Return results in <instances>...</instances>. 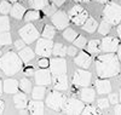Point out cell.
<instances>
[{"instance_id": "f907efd6", "label": "cell", "mask_w": 121, "mask_h": 115, "mask_svg": "<svg viewBox=\"0 0 121 115\" xmlns=\"http://www.w3.org/2000/svg\"><path fill=\"white\" fill-rule=\"evenodd\" d=\"M3 90H4V85L1 84V79H0V96H1V93H3Z\"/></svg>"}, {"instance_id": "9f6ffc18", "label": "cell", "mask_w": 121, "mask_h": 115, "mask_svg": "<svg viewBox=\"0 0 121 115\" xmlns=\"http://www.w3.org/2000/svg\"><path fill=\"white\" fill-rule=\"evenodd\" d=\"M0 57H1V51H0Z\"/></svg>"}, {"instance_id": "f6af8a7d", "label": "cell", "mask_w": 121, "mask_h": 115, "mask_svg": "<svg viewBox=\"0 0 121 115\" xmlns=\"http://www.w3.org/2000/svg\"><path fill=\"white\" fill-rule=\"evenodd\" d=\"M52 3H53L57 7H60V6L65 3V0H52Z\"/></svg>"}, {"instance_id": "ffe728a7", "label": "cell", "mask_w": 121, "mask_h": 115, "mask_svg": "<svg viewBox=\"0 0 121 115\" xmlns=\"http://www.w3.org/2000/svg\"><path fill=\"white\" fill-rule=\"evenodd\" d=\"M18 86H19V82L15 79H7L4 81V92L9 93V95H15L18 91Z\"/></svg>"}, {"instance_id": "3957f363", "label": "cell", "mask_w": 121, "mask_h": 115, "mask_svg": "<svg viewBox=\"0 0 121 115\" xmlns=\"http://www.w3.org/2000/svg\"><path fill=\"white\" fill-rule=\"evenodd\" d=\"M67 101L68 98L64 93H62L58 90H53L50 91L46 97V106L55 111H60L65 108Z\"/></svg>"}, {"instance_id": "9c48e42d", "label": "cell", "mask_w": 121, "mask_h": 115, "mask_svg": "<svg viewBox=\"0 0 121 115\" xmlns=\"http://www.w3.org/2000/svg\"><path fill=\"white\" fill-rule=\"evenodd\" d=\"M50 70L52 75L67 74V62L63 57H55L50 59Z\"/></svg>"}, {"instance_id": "ee69618b", "label": "cell", "mask_w": 121, "mask_h": 115, "mask_svg": "<svg viewBox=\"0 0 121 115\" xmlns=\"http://www.w3.org/2000/svg\"><path fill=\"white\" fill-rule=\"evenodd\" d=\"M23 73H24V75H26V76H32L33 74H35L33 67H27V68H24Z\"/></svg>"}, {"instance_id": "5bb4252c", "label": "cell", "mask_w": 121, "mask_h": 115, "mask_svg": "<svg viewBox=\"0 0 121 115\" xmlns=\"http://www.w3.org/2000/svg\"><path fill=\"white\" fill-rule=\"evenodd\" d=\"M92 61L93 59H92V56L90 55V52L87 53V52H85V51H81V52H79L78 56L74 58V63L80 68L87 69V68H90Z\"/></svg>"}, {"instance_id": "f5cc1de1", "label": "cell", "mask_w": 121, "mask_h": 115, "mask_svg": "<svg viewBox=\"0 0 121 115\" xmlns=\"http://www.w3.org/2000/svg\"><path fill=\"white\" fill-rule=\"evenodd\" d=\"M119 97H120V102H121V88H120V93H119Z\"/></svg>"}, {"instance_id": "277c9868", "label": "cell", "mask_w": 121, "mask_h": 115, "mask_svg": "<svg viewBox=\"0 0 121 115\" xmlns=\"http://www.w3.org/2000/svg\"><path fill=\"white\" fill-rule=\"evenodd\" d=\"M103 21H107L112 26L121 22V6L116 3H108L103 10Z\"/></svg>"}, {"instance_id": "681fc988", "label": "cell", "mask_w": 121, "mask_h": 115, "mask_svg": "<svg viewBox=\"0 0 121 115\" xmlns=\"http://www.w3.org/2000/svg\"><path fill=\"white\" fill-rule=\"evenodd\" d=\"M117 35L121 39V24H119V27H117Z\"/></svg>"}, {"instance_id": "e575fe53", "label": "cell", "mask_w": 121, "mask_h": 115, "mask_svg": "<svg viewBox=\"0 0 121 115\" xmlns=\"http://www.w3.org/2000/svg\"><path fill=\"white\" fill-rule=\"evenodd\" d=\"M11 9H12V6H11L10 3L5 1V0H4V1H0V13L7 15V13L11 12Z\"/></svg>"}, {"instance_id": "b9f144b4", "label": "cell", "mask_w": 121, "mask_h": 115, "mask_svg": "<svg viewBox=\"0 0 121 115\" xmlns=\"http://www.w3.org/2000/svg\"><path fill=\"white\" fill-rule=\"evenodd\" d=\"M68 56H76L78 55V47L76 46H69L67 50Z\"/></svg>"}, {"instance_id": "ac0fdd59", "label": "cell", "mask_w": 121, "mask_h": 115, "mask_svg": "<svg viewBox=\"0 0 121 115\" xmlns=\"http://www.w3.org/2000/svg\"><path fill=\"white\" fill-rule=\"evenodd\" d=\"M28 111L30 114H43L44 113V103L41 101H38V99H33L28 103Z\"/></svg>"}, {"instance_id": "44dd1931", "label": "cell", "mask_w": 121, "mask_h": 115, "mask_svg": "<svg viewBox=\"0 0 121 115\" xmlns=\"http://www.w3.org/2000/svg\"><path fill=\"white\" fill-rule=\"evenodd\" d=\"M26 7L23 6V5H21V4H15L13 6H12V9H11V16L13 17V18H16V19H22L23 17H24V15H26Z\"/></svg>"}, {"instance_id": "7402d4cb", "label": "cell", "mask_w": 121, "mask_h": 115, "mask_svg": "<svg viewBox=\"0 0 121 115\" xmlns=\"http://www.w3.org/2000/svg\"><path fill=\"white\" fill-rule=\"evenodd\" d=\"M82 29L85 30V32L87 33H95L96 30H97V27H98V23H97V21L92 17H88L87 21L81 26Z\"/></svg>"}, {"instance_id": "8992f818", "label": "cell", "mask_w": 121, "mask_h": 115, "mask_svg": "<svg viewBox=\"0 0 121 115\" xmlns=\"http://www.w3.org/2000/svg\"><path fill=\"white\" fill-rule=\"evenodd\" d=\"M53 46L55 44L52 39H47V38L39 39L35 46V53L40 57H50L52 55Z\"/></svg>"}, {"instance_id": "d4e9b609", "label": "cell", "mask_w": 121, "mask_h": 115, "mask_svg": "<svg viewBox=\"0 0 121 115\" xmlns=\"http://www.w3.org/2000/svg\"><path fill=\"white\" fill-rule=\"evenodd\" d=\"M45 86L43 85H36L33 90H32V97L33 99H38V101H41L45 97Z\"/></svg>"}, {"instance_id": "cb8c5ba5", "label": "cell", "mask_w": 121, "mask_h": 115, "mask_svg": "<svg viewBox=\"0 0 121 115\" xmlns=\"http://www.w3.org/2000/svg\"><path fill=\"white\" fill-rule=\"evenodd\" d=\"M35 53L34 51L30 49V47H23L22 50H19V57L22 58L23 62H29L34 58Z\"/></svg>"}, {"instance_id": "d6986e66", "label": "cell", "mask_w": 121, "mask_h": 115, "mask_svg": "<svg viewBox=\"0 0 121 115\" xmlns=\"http://www.w3.org/2000/svg\"><path fill=\"white\" fill-rule=\"evenodd\" d=\"M96 97V91L91 87H84L80 91V99H82L85 103H92Z\"/></svg>"}, {"instance_id": "1f68e13d", "label": "cell", "mask_w": 121, "mask_h": 115, "mask_svg": "<svg viewBox=\"0 0 121 115\" xmlns=\"http://www.w3.org/2000/svg\"><path fill=\"white\" fill-rule=\"evenodd\" d=\"M11 26H10V19L6 16H0V33L9 32Z\"/></svg>"}, {"instance_id": "816d5d0a", "label": "cell", "mask_w": 121, "mask_h": 115, "mask_svg": "<svg viewBox=\"0 0 121 115\" xmlns=\"http://www.w3.org/2000/svg\"><path fill=\"white\" fill-rule=\"evenodd\" d=\"M96 1H97V3H99V4H107V3L109 1V0H96Z\"/></svg>"}, {"instance_id": "f1b7e54d", "label": "cell", "mask_w": 121, "mask_h": 115, "mask_svg": "<svg viewBox=\"0 0 121 115\" xmlns=\"http://www.w3.org/2000/svg\"><path fill=\"white\" fill-rule=\"evenodd\" d=\"M56 27H52V26H50V24H46L44 27V30H43V38H47V39H53V36L56 35Z\"/></svg>"}, {"instance_id": "c3c4849f", "label": "cell", "mask_w": 121, "mask_h": 115, "mask_svg": "<svg viewBox=\"0 0 121 115\" xmlns=\"http://www.w3.org/2000/svg\"><path fill=\"white\" fill-rule=\"evenodd\" d=\"M117 57H119V59H120V62H121V44H120V46H119V49H117Z\"/></svg>"}, {"instance_id": "4fadbf2b", "label": "cell", "mask_w": 121, "mask_h": 115, "mask_svg": "<svg viewBox=\"0 0 121 115\" xmlns=\"http://www.w3.org/2000/svg\"><path fill=\"white\" fill-rule=\"evenodd\" d=\"M120 46L119 39L114 36H105L103 40H100V50L104 52H115Z\"/></svg>"}, {"instance_id": "f546056e", "label": "cell", "mask_w": 121, "mask_h": 115, "mask_svg": "<svg viewBox=\"0 0 121 115\" xmlns=\"http://www.w3.org/2000/svg\"><path fill=\"white\" fill-rule=\"evenodd\" d=\"M19 88H21L23 92L26 93H29L32 92V82H30V80H28L27 78H23L19 80Z\"/></svg>"}, {"instance_id": "d6a6232c", "label": "cell", "mask_w": 121, "mask_h": 115, "mask_svg": "<svg viewBox=\"0 0 121 115\" xmlns=\"http://www.w3.org/2000/svg\"><path fill=\"white\" fill-rule=\"evenodd\" d=\"M110 29H112V24L109 22H107V21H103V22L98 26V33L102 34V35H107L110 32Z\"/></svg>"}, {"instance_id": "ba28073f", "label": "cell", "mask_w": 121, "mask_h": 115, "mask_svg": "<svg viewBox=\"0 0 121 115\" xmlns=\"http://www.w3.org/2000/svg\"><path fill=\"white\" fill-rule=\"evenodd\" d=\"M91 79H92V74L87 70H76L73 75V84L75 86L80 87H87L91 84Z\"/></svg>"}, {"instance_id": "836d02e7", "label": "cell", "mask_w": 121, "mask_h": 115, "mask_svg": "<svg viewBox=\"0 0 121 115\" xmlns=\"http://www.w3.org/2000/svg\"><path fill=\"white\" fill-rule=\"evenodd\" d=\"M11 43H12L11 41V34H10L9 32L0 33V45L1 46H7Z\"/></svg>"}, {"instance_id": "f35d334b", "label": "cell", "mask_w": 121, "mask_h": 115, "mask_svg": "<svg viewBox=\"0 0 121 115\" xmlns=\"http://www.w3.org/2000/svg\"><path fill=\"white\" fill-rule=\"evenodd\" d=\"M56 5L55 4H52V5H46L43 10H44V13L45 15H47V16H52L55 12H56Z\"/></svg>"}, {"instance_id": "7a4b0ae2", "label": "cell", "mask_w": 121, "mask_h": 115, "mask_svg": "<svg viewBox=\"0 0 121 115\" xmlns=\"http://www.w3.org/2000/svg\"><path fill=\"white\" fill-rule=\"evenodd\" d=\"M22 62L23 61L19 55L15 53L13 51H9L0 57V69L4 71V74L12 76L21 70Z\"/></svg>"}, {"instance_id": "60d3db41", "label": "cell", "mask_w": 121, "mask_h": 115, "mask_svg": "<svg viewBox=\"0 0 121 115\" xmlns=\"http://www.w3.org/2000/svg\"><path fill=\"white\" fill-rule=\"evenodd\" d=\"M109 101H110L112 104L115 106V104H117V102L120 101V97L116 95V93H110V95H109Z\"/></svg>"}, {"instance_id": "d590c367", "label": "cell", "mask_w": 121, "mask_h": 115, "mask_svg": "<svg viewBox=\"0 0 121 115\" xmlns=\"http://www.w3.org/2000/svg\"><path fill=\"white\" fill-rule=\"evenodd\" d=\"M110 104H112V103H110L109 98H100V99L97 101V107H98V109H102V110L108 109Z\"/></svg>"}, {"instance_id": "8d00e7d4", "label": "cell", "mask_w": 121, "mask_h": 115, "mask_svg": "<svg viewBox=\"0 0 121 115\" xmlns=\"http://www.w3.org/2000/svg\"><path fill=\"white\" fill-rule=\"evenodd\" d=\"M73 43H74V45H75L78 49H82V47L86 46V39H85V36H82V35H78V38L73 41Z\"/></svg>"}, {"instance_id": "603a6c76", "label": "cell", "mask_w": 121, "mask_h": 115, "mask_svg": "<svg viewBox=\"0 0 121 115\" xmlns=\"http://www.w3.org/2000/svg\"><path fill=\"white\" fill-rule=\"evenodd\" d=\"M100 51H102V50H100V40L93 39V40L88 41V44H87V52H90V53H92V55H97V53H99Z\"/></svg>"}, {"instance_id": "4dcf8cb0", "label": "cell", "mask_w": 121, "mask_h": 115, "mask_svg": "<svg viewBox=\"0 0 121 115\" xmlns=\"http://www.w3.org/2000/svg\"><path fill=\"white\" fill-rule=\"evenodd\" d=\"M63 38L68 41H74L78 38V33L72 28H65L63 32Z\"/></svg>"}, {"instance_id": "9a60e30c", "label": "cell", "mask_w": 121, "mask_h": 115, "mask_svg": "<svg viewBox=\"0 0 121 115\" xmlns=\"http://www.w3.org/2000/svg\"><path fill=\"white\" fill-rule=\"evenodd\" d=\"M52 85H53L55 90H58V91H65V90H68L69 84H68L67 74L52 75Z\"/></svg>"}, {"instance_id": "11a10c76", "label": "cell", "mask_w": 121, "mask_h": 115, "mask_svg": "<svg viewBox=\"0 0 121 115\" xmlns=\"http://www.w3.org/2000/svg\"><path fill=\"white\" fill-rule=\"evenodd\" d=\"M74 1H76V3H80V1H82V0H74Z\"/></svg>"}, {"instance_id": "5b68a950", "label": "cell", "mask_w": 121, "mask_h": 115, "mask_svg": "<svg viewBox=\"0 0 121 115\" xmlns=\"http://www.w3.org/2000/svg\"><path fill=\"white\" fill-rule=\"evenodd\" d=\"M68 16H69L70 22H73L75 26H82L88 18V12L82 6L74 5L68 11Z\"/></svg>"}, {"instance_id": "83f0119b", "label": "cell", "mask_w": 121, "mask_h": 115, "mask_svg": "<svg viewBox=\"0 0 121 115\" xmlns=\"http://www.w3.org/2000/svg\"><path fill=\"white\" fill-rule=\"evenodd\" d=\"M30 7L36 10H43L46 5H48V0H27Z\"/></svg>"}, {"instance_id": "e0dca14e", "label": "cell", "mask_w": 121, "mask_h": 115, "mask_svg": "<svg viewBox=\"0 0 121 115\" xmlns=\"http://www.w3.org/2000/svg\"><path fill=\"white\" fill-rule=\"evenodd\" d=\"M95 86H96L97 93H99V95L110 93V91H112V84H110L109 80H97L95 82Z\"/></svg>"}, {"instance_id": "74e56055", "label": "cell", "mask_w": 121, "mask_h": 115, "mask_svg": "<svg viewBox=\"0 0 121 115\" xmlns=\"http://www.w3.org/2000/svg\"><path fill=\"white\" fill-rule=\"evenodd\" d=\"M97 113H98V111H97L96 107L91 106L90 103H87V106H85V108H84V111H82V114H85V115H90V114L96 115Z\"/></svg>"}, {"instance_id": "6da1fadb", "label": "cell", "mask_w": 121, "mask_h": 115, "mask_svg": "<svg viewBox=\"0 0 121 115\" xmlns=\"http://www.w3.org/2000/svg\"><path fill=\"white\" fill-rule=\"evenodd\" d=\"M121 71L120 59L114 52H105L96 59V73L100 79L113 78Z\"/></svg>"}, {"instance_id": "7bdbcfd3", "label": "cell", "mask_w": 121, "mask_h": 115, "mask_svg": "<svg viewBox=\"0 0 121 115\" xmlns=\"http://www.w3.org/2000/svg\"><path fill=\"white\" fill-rule=\"evenodd\" d=\"M24 43H26V41H24L23 39H22V40H19V39L16 40V41H15V47H16V50L19 51V50H22L23 47H26V46H24Z\"/></svg>"}, {"instance_id": "30bf717a", "label": "cell", "mask_w": 121, "mask_h": 115, "mask_svg": "<svg viewBox=\"0 0 121 115\" xmlns=\"http://www.w3.org/2000/svg\"><path fill=\"white\" fill-rule=\"evenodd\" d=\"M84 108H85V104H84V101L82 99H78V98H69L67 101V104H65V113L68 114H82L84 111Z\"/></svg>"}, {"instance_id": "2e32d148", "label": "cell", "mask_w": 121, "mask_h": 115, "mask_svg": "<svg viewBox=\"0 0 121 115\" xmlns=\"http://www.w3.org/2000/svg\"><path fill=\"white\" fill-rule=\"evenodd\" d=\"M13 103H15V107L21 110V109H26L28 108V99H27V96H26V92H17L15 93V97H13Z\"/></svg>"}, {"instance_id": "db71d44e", "label": "cell", "mask_w": 121, "mask_h": 115, "mask_svg": "<svg viewBox=\"0 0 121 115\" xmlns=\"http://www.w3.org/2000/svg\"><path fill=\"white\" fill-rule=\"evenodd\" d=\"M11 3H16V1H18V0H10Z\"/></svg>"}, {"instance_id": "4316f807", "label": "cell", "mask_w": 121, "mask_h": 115, "mask_svg": "<svg viewBox=\"0 0 121 115\" xmlns=\"http://www.w3.org/2000/svg\"><path fill=\"white\" fill-rule=\"evenodd\" d=\"M67 50H68V47L64 46L63 44H55L52 55L55 57H64L67 55Z\"/></svg>"}, {"instance_id": "52a82bcc", "label": "cell", "mask_w": 121, "mask_h": 115, "mask_svg": "<svg viewBox=\"0 0 121 115\" xmlns=\"http://www.w3.org/2000/svg\"><path fill=\"white\" fill-rule=\"evenodd\" d=\"M18 34L27 44H32L39 39V32L32 23H28V24L23 26L18 30Z\"/></svg>"}, {"instance_id": "bcb514c9", "label": "cell", "mask_w": 121, "mask_h": 115, "mask_svg": "<svg viewBox=\"0 0 121 115\" xmlns=\"http://www.w3.org/2000/svg\"><path fill=\"white\" fill-rule=\"evenodd\" d=\"M114 113H115V114H120V115H121V104H115Z\"/></svg>"}, {"instance_id": "484cf974", "label": "cell", "mask_w": 121, "mask_h": 115, "mask_svg": "<svg viewBox=\"0 0 121 115\" xmlns=\"http://www.w3.org/2000/svg\"><path fill=\"white\" fill-rule=\"evenodd\" d=\"M41 18V12H39V10L34 9V10H29V11L26 12L24 15V19L27 22H33V21L40 19Z\"/></svg>"}, {"instance_id": "7dc6e473", "label": "cell", "mask_w": 121, "mask_h": 115, "mask_svg": "<svg viewBox=\"0 0 121 115\" xmlns=\"http://www.w3.org/2000/svg\"><path fill=\"white\" fill-rule=\"evenodd\" d=\"M4 109H5V103L3 99H0V114L4 111Z\"/></svg>"}, {"instance_id": "7c38bea8", "label": "cell", "mask_w": 121, "mask_h": 115, "mask_svg": "<svg viewBox=\"0 0 121 115\" xmlns=\"http://www.w3.org/2000/svg\"><path fill=\"white\" fill-rule=\"evenodd\" d=\"M34 78L36 85L48 86L50 84H52V73L51 70H47V68H41L40 70H36Z\"/></svg>"}, {"instance_id": "8fae6325", "label": "cell", "mask_w": 121, "mask_h": 115, "mask_svg": "<svg viewBox=\"0 0 121 115\" xmlns=\"http://www.w3.org/2000/svg\"><path fill=\"white\" fill-rule=\"evenodd\" d=\"M51 21L53 26L58 29V30H63L68 27L70 19H69V16L64 12V11H56L52 17H51Z\"/></svg>"}, {"instance_id": "ab89813d", "label": "cell", "mask_w": 121, "mask_h": 115, "mask_svg": "<svg viewBox=\"0 0 121 115\" xmlns=\"http://www.w3.org/2000/svg\"><path fill=\"white\" fill-rule=\"evenodd\" d=\"M38 66L39 68H48L50 67V61H48V57H43L38 61Z\"/></svg>"}]
</instances>
